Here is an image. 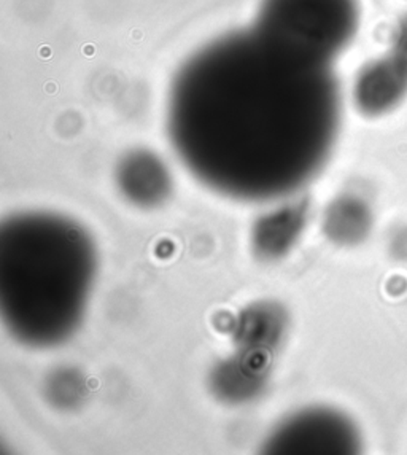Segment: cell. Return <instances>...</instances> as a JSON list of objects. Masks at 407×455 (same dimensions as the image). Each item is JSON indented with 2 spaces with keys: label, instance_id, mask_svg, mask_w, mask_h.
<instances>
[{
  "label": "cell",
  "instance_id": "6da1fadb",
  "mask_svg": "<svg viewBox=\"0 0 407 455\" xmlns=\"http://www.w3.org/2000/svg\"><path fill=\"white\" fill-rule=\"evenodd\" d=\"M340 90L314 61L253 24L199 48L167 99V132L199 182L239 201L290 196L331 155Z\"/></svg>",
  "mask_w": 407,
  "mask_h": 455
},
{
  "label": "cell",
  "instance_id": "7a4b0ae2",
  "mask_svg": "<svg viewBox=\"0 0 407 455\" xmlns=\"http://www.w3.org/2000/svg\"><path fill=\"white\" fill-rule=\"evenodd\" d=\"M90 231L62 213L26 211L0 227V314L28 347L68 341L84 322L98 277Z\"/></svg>",
  "mask_w": 407,
  "mask_h": 455
},
{
  "label": "cell",
  "instance_id": "3957f363",
  "mask_svg": "<svg viewBox=\"0 0 407 455\" xmlns=\"http://www.w3.org/2000/svg\"><path fill=\"white\" fill-rule=\"evenodd\" d=\"M360 24L358 0H261L253 26L314 61L330 64Z\"/></svg>",
  "mask_w": 407,
  "mask_h": 455
},
{
  "label": "cell",
  "instance_id": "277c9868",
  "mask_svg": "<svg viewBox=\"0 0 407 455\" xmlns=\"http://www.w3.org/2000/svg\"><path fill=\"white\" fill-rule=\"evenodd\" d=\"M362 448L354 422L339 411L304 408L272 428L264 441L267 454H354Z\"/></svg>",
  "mask_w": 407,
  "mask_h": 455
},
{
  "label": "cell",
  "instance_id": "5b68a950",
  "mask_svg": "<svg viewBox=\"0 0 407 455\" xmlns=\"http://www.w3.org/2000/svg\"><path fill=\"white\" fill-rule=\"evenodd\" d=\"M115 182L123 197L140 209H155L172 195L174 180L166 163L145 148L126 153L115 169Z\"/></svg>",
  "mask_w": 407,
  "mask_h": 455
},
{
  "label": "cell",
  "instance_id": "8992f818",
  "mask_svg": "<svg viewBox=\"0 0 407 455\" xmlns=\"http://www.w3.org/2000/svg\"><path fill=\"white\" fill-rule=\"evenodd\" d=\"M406 94L407 58L392 48L384 56L368 62L355 80V106L368 116L390 112Z\"/></svg>",
  "mask_w": 407,
  "mask_h": 455
},
{
  "label": "cell",
  "instance_id": "52a82bcc",
  "mask_svg": "<svg viewBox=\"0 0 407 455\" xmlns=\"http://www.w3.org/2000/svg\"><path fill=\"white\" fill-rule=\"evenodd\" d=\"M309 219L306 201H294L258 217L250 231V247L261 261L272 263L288 257L299 243Z\"/></svg>",
  "mask_w": 407,
  "mask_h": 455
},
{
  "label": "cell",
  "instance_id": "ba28073f",
  "mask_svg": "<svg viewBox=\"0 0 407 455\" xmlns=\"http://www.w3.org/2000/svg\"><path fill=\"white\" fill-rule=\"evenodd\" d=\"M269 362V358L237 350L213 366L209 378L211 394L233 406L257 400L267 386Z\"/></svg>",
  "mask_w": 407,
  "mask_h": 455
},
{
  "label": "cell",
  "instance_id": "9c48e42d",
  "mask_svg": "<svg viewBox=\"0 0 407 455\" xmlns=\"http://www.w3.org/2000/svg\"><path fill=\"white\" fill-rule=\"evenodd\" d=\"M288 314L275 301L250 304L234 322V341L237 350L269 358L279 350L287 336Z\"/></svg>",
  "mask_w": 407,
  "mask_h": 455
},
{
  "label": "cell",
  "instance_id": "30bf717a",
  "mask_svg": "<svg viewBox=\"0 0 407 455\" xmlns=\"http://www.w3.org/2000/svg\"><path fill=\"white\" fill-rule=\"evenodd\" d=\"M368 209L360 199L342 196L328 205L323 215V233L330 241L350 245L362 239L368 227Z\"/></svg>",
  "mask_w": 407,
  "mask_h": 455
},
{
  "label": "cell",
  "instance_id": "8fae6325",
  "mask_svg": "<svg viewBox=\"0 0 407 455\" xmlns=\"http://www.w3.org/2000/svg\"><path fill=\"white\" fill-rule=\"evenodd\" d=\"M45 398L60 411H76L88 396V382L84 372L74 366H60L48 374L45 380Z\"/></svg>",
  "mask_w": 407,
  "mask_h": 455
},
{
  "label": "cell",
  "instance_id": "7c38bea8",
  "mask_svg": "<svg viewBox=\"0 0 407 455\" xmlns=\"http://www.w3.org/2000/svg\"><path fill=\"white\" fill-rule=\"evenodd\" d=\"M392 48L407 58V15L398 23L393 32Z\"/></svg>",
  "mask_w": 407,
  "mask_h": 455
}]
</instances>
